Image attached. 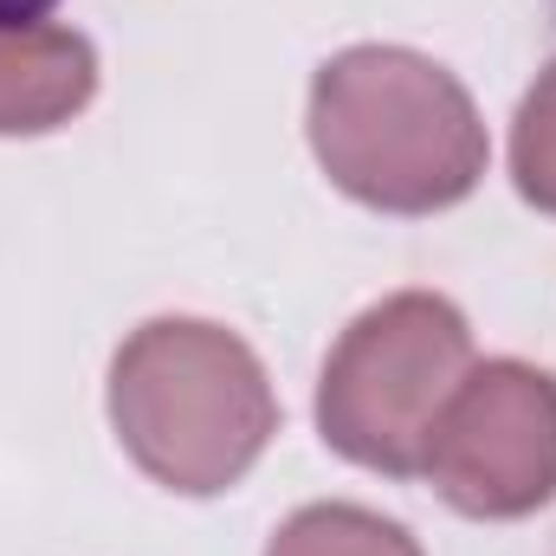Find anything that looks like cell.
Wrapping results in <instances>:
<instances>
[{"instance_id":"cell-6","label":"cell","mask_w":556,"mask_h":556,"mask_svg":"<svg viewBox=\"0 0 556 556\" xmlns=\"http://www.w3.org/2000/svg\"><path fill=\"white\" fill-rule=\"evenodd\" d=\"M266 556H420V544L382 511L363 505H304L278 525Z\"/></svg>"},{"instance_id":"cell-7","label":"cell","mask_w":556,"mask_h":556,"mask_svg":"<svg viewBox=\"0 0 556 556\" xmlns=\"http://www.w3.org/2000/svg\"><path fill=\"white\" fill-rule=\"evenodd\" d=\"M511 175L531 207L556 214V65L525 91L518 130H511Z\"/></svg>"},{"instance_id":"cell-4","label":"cell","mask_w":556,"mask_h":556,"mask_svg":"<svg viewBox=\"0 0 556 556\" xmlns=\"http://www.w3.org/2000/svg\"><path fill=\"white\" fill-rule=\"evenodd\" d=\"M466 518H531L556 498V376L531 363H472L420 466Z\"/></svg>"},{"instance_id":"cell-1","label":"cell","mask_w":556,"mask_h":556,"mask_svg":"<svg viewBox=\"0 0 556 556\" xmlns=\"http://www.w3.org/2000/svg\"><path fill=\"white\" fill-rule=\"evenodd\" d=\"M324 175L382 214H440L485 175V124L466 85L408 46H350L311 85Z\"/></svg>"},{"instance_id":"cell-3","label":"cell","mask_w":556,"mask_h":556,"mask_svg":"<svg viewBox=\"0 0 556 556\" xmlns=\"http://www.w3.org/2000/svg\"><path fill=\"white\" fill-rule=\"evenodd\" d=\"M466 369V317L433 291H395L369 304L330 350L317 382V427L343 459L389 479H415Z\"/></svg>"},{"instance_id":"cell-5","label":"cell","mask_w":556,"mask_h":556,"mask_svg":"<svg viewBox=\"0 0 556 556\" xmlns=\"http://www.w3.org/2000/svg\"><path fill=\"white\" fill-rule=\"evenodd\" d=\"M91 91H98L91 39L0 0V137L59 130L91 104Z\"/></svg>"},{"instance_id":"cell-2","label":"cell","mask_w":556,"mask_h":556,"mask_svg":"<svg viewBox=\"0 0 556 556\" xmlns=\"http://www.w3.org/2000/svg\"><path fill=\"white\" fill-rule=\"evenodd\" d=\"M111 420L124 453L168 492L214 498L253 472L278 433L260 356L207 317H155L111 363Z\"/></svg>"}]
</instances>
